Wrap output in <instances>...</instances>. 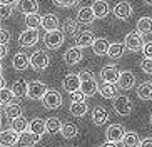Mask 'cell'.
<instances>
[{
    "label": "cell",
    "mask_w": 152,
    "mask_h": 147,
    "mask_svg": "<svg viewBox=\"0 0 152 147\" xmlns=\"http://www.w3.org/2000/svg\"><path fill=\"white\" fill-rule=\"evenodd\" d=\"M124 45L125 49L130 50V52H137V50H142L145 42H144V37L139 30H134V32H129L124 39Z\"/></svg>",
    "instance_id": "obj_1"
},
{
    "label": "cell",
    "mask_w": 152,
    "mask_h": 147,
    "mask_svg": "<svg viewBox=\"0 0 152 147\" xmlns=\"http://www.w3.org/2000/svg\"><path fill=\"white\" fill-rule=\"evenodd\" d=\"M80 79H82V87H80V90L87 95V97H92L95 92L99 90V87L100 85H97V80H95V77L90 74V72H87V70H82L80 72Z\"/></svg>",
    "instance_id": "obj_2"
},
{
    "label": "cell",
    "mask_w": 152,
    "mask_h": 147,
    "mask_svg": "<svg viewBox=\"0 0 152 147\" xmlns=\"http://www.w3.org/2000/svg\"><path fill=\"white\" fill-rule=\"evenodd\" d=\"M64 42H65V34L64 32H60L57 29V30H52V32H47L44 37V44L47 49L50 50H57L58 47H62Z\"/></svg>",
    "instance_id": "obj_3"
},
{
    "label": "cell",
    "mask_w": 152,
    "mask_h": 147,
    "mask_svg": "<svg viewBox=\"0 0 152 147\" xmlns=\"http://www.w3.org/2000/svg\"><path fill=\"white\" fill-rule=\"evenodd\" d=\"M49 64H50V57H49V53L45 52V50H35V52L32 53L30 67L34 69V70L42 72V70H45V69L49 67Z\"/></svg>",
    "instance_id": "obj_4"
},
{
    "label": "cell",
    "mask_w": 152,
    "mask_h": 147,
    "mask_svg": "<svg viewBox=\"0 0 152 147\" xmlns=\"http://www.w3.org/2000/svg\"><path fill=\"white\" fill-rule=\"evenodd\" d=\"M47 92H49L47 85H45L44 82L35 80V82H30V84H28L27 97L32 99V100H42V99L45 97V94H47Z\"/></svg>",
    "instance_id": "obj_5"
},
{
    "label": "cell",
    "mask_w": 152,
    "mask_h": 147,
    "mask_svg": "<svg viewBox=\"0 0 152 147\" xmlns=\"http://www.w3.org/2000/svg\"><path fill=\"white\" fill-rule=\"evenodd\" d=\"M125 129H124V125L121 124H112L107 127V130H105V137H107L109 142H122L125 137Z\"/></svg>",
    "instance_id": "obj_6"
},
{
    "label": "cell",
    "mask_w": 152,
    "mask_h": 147,
    "mask_svg": "<svg viewBox=\"0 0 152 147\" xmlns=\"http://www.w3.org/2000/svg\"><path fill=\"white\" fill-rule=\"evenodd\" d=\"M42 104H44L45 109L55 110V109H58V107L62 105V95L57 90H49V92L45 94V97L42 99Z\"/></svg>",
    "instance_id": "obj_7"
},
{
    "label": "cell",
    "mask_w": 152,
    "mask_h": 147,
    "mask_svg": "<svg viewBox=\"0 0 152 147\" xmlns=\"http://www.w3.org/2000/svg\"><path fill=\"white\" fill-rule=\"evenodd\" d=\"M39 42V29H25L18 37V44L22 47H34Z\"/></svg>",
    "instance_id": "obj_8"
},
{
    "label": "cell",
    "mask_w": 152,
    "mask_h": 147,
    "mask_svg": "<svg viewBox=\"0 0 152 147\" xmlns=\"http://www.w3.org/2000/svg\"><path fill=\"white\" fill-rule=\"evenodd\" d=\"M114 110L117 112V116H129L132 112V104H130V99L125 97V95H119L114 100Z\"/></svg>",
    "instance_id": "obj_9"
},
{
    "label": "cell",
    "mask_w": 152,
    "mask_h": 147,
    "mask_svg": "<svg viewBox=\"0 0 152 147\" xmlns=\"http://www.w3.org/2000/svg\"><path fill=\"white\" fill-rule=\"evenodd\" d=\"M62 85L64 89L67 90L69 94L75 92V90H80L82 87V79H80V74H67L62 80Z\"/></svg>",
    "instance_id": "obj_10"
},
{
    "label": "cell",
    "mask_w": 152,
    "mask_h": 147,
    "mask_svg": "<svg viewBox=\"0 0 152 147\" xmlns=\"http://www.w3.org/2000/svg\"><path fill=\"white\" fill-rule=\"evenodd\" d=\"M122 72L119 70L117 65H105L100 70V77H102L104 82H110V84H117V80L121 77Z\"/></svg>",
    "instance_id": "obj_11"
},
{
    "label": "cell",
    "mask_w": 152,
    "mask_h": 147,
    "mask_svg": "<svg viewBox=\"0 0 152 147\" xmlns=\"http://www.w3.org/2000/svg\"><path fill=\"white\" fill-rule=\"evenodd\" d=\"M82 57H84L82 49L77 47V45H74V47L65 50V53H64V62L69 64V65H75V64H79L82 60Z\"/></svg>",
    "instance_id": "obj_12"
},
{
    "label": "cell",
    "mask_w": 152,
    "mask_h": 147,
    "mask_svg": "<svg viewBox=\"0 0 152 147\" xmlns=\"http://www.w3.org/2000/svg\"><path fill=\"white\" fill-rule=\"evenodd\" d=\"M95 18L97 17H95V12L92 7H80L77 12V22L80 25H90V23H94Z\"/></svg>",
    "instance_id": "obj_13"
},
{
    "label": "cell",
    "mask_w": 152,
    "mask_h": 147,
    "mask_svg": "<svg viewBox=\"0 0 152 147\" xmlns=\"http://www.w3.org/2000/svg\"><path fill=\"white\" fill-rule=\"evenodd\" d=\"M95 42V35L92 30H82L79 32V35L75 37V45L80 47V49H85V47H92Z\"/></svg>",
    "instance_id": "obj_14"
},
{
    "label": "cell",
    "mask_w": 152,
    "mask_h": 147,
    "mask_svg": "<svg viewBox=\"0 0 152 147\" xmlns=\"http://www.w3.org/2000/svg\"><path fill=\"white\" fill-rule=\"evenodd\" d=\"M114 15H115V18H119V20H127V18L132 17V5L129 4V2H119V4L114 7Z\"/></svg>",
    "instance_id": "obj_15"
},
{
    "label": "cell",
    "mask_w": 152,
    "mask_h": 147,
    "mask_svg": "<svg viewBox=\"0 0 152 147\" xmlns=\"http://www.w3.org/2000/svg\"><path fill=\"white\" fill-rule=\"evenodd\" d=\"M119 92V84H110V82H104L100 87H99V94L102 95L104 99H115Z\"/></svg>",
    "instance_id": "obj_16"
},
{
    "label": "cell",
    "mask_w": 152,
    "mask_h": 147,
    "mask_svg": "<svg viewBox=\"0 0 152 147\" xmlns=\"http://www.w3.org/2000/svg\"><path fill=\"white\" fill-rule=\"evenodd\" d=\"M117 84H119L121 89L129 90V89H132L134 84H135V75L130 70H124L121 74V77H119V80H117Z\"/></svg>",
    "instance_id": "obj_17"
},
{
    "label": "cell",
    "mask_w": 152,
    "mask_h": 147,
    "mask_svg": "<svg viewBox=\"0 0 152 147\" xmlns=\"http://www.w3.org/2000/svg\"><path fill=\"white\" fill-rule=\"evenodd\" d=\"M12 65H14L15 70H25L28 65H30V59H28L27 53L23 52H17L14 55V60H12Z\"/></svg>",
    "instance_id": "obj_18"
},
{
    "label": "cell",
    "mask_w": 152,
    "mask_h": 147,
    "mask_svg": "<svg viewBox=\"0 0 152 147\" xmlns=\"http://www.w3.org/2000/svg\"><path fill=\"white\" fill-rule=\"evenodd\" d=\"M18 139H20V134L14 129H9L5 132H2V146L5 147L15 146V144H18Z\"/></svg>",
    "instance_id": "obj_19"
},
{
    "label": "cell",
    "mask_w": 152,
    "mask_h": 147,
    "mask_svg": "<svg viewBox=\"0 0 152 147\" xmlns=\"http://www.w3.org/2000/svg\"><path fill=\"white\" fill-rule=\"evenodd\" d=\"M42 27H44L45 32H52L58 29V18L54 13H45L42 17Z\"/></svg>",
    "instance_id": "obj_20"
},
{
    "label": "cell",
    "mask_w": 152,
    "mask_h": 147,
    "mask_svg": "<svg viewBox=\"0 0 152 147\" xmlns=\"http://www.w3.org/2000/svg\"><path fill=\"white\" fill-rule=\"evenodd\" d=\"M17 7L23 15H28V13H35L37 12L39 4H37V0H18Z\"/></svg>",
    "instance_id": "obj_21"
},
{
    "label": "cell",
    "mask_w": 152,
    "mask_h": 147,
    "mask_svg": "<svg viewBox=\"0 0 152 147\" xmlns=\"http://www.w3.org/2000/svg\"><path fill=\"white\" fill-rule=\"evenodd\" d=\"M92 9H94L95 17H97V18L107 17L109 12H110V7H109V4L105 2V0H95L94 4H92Z\"/></svg>",
    "instance_id": "obj_22"
},
{
    "label": "cell",
    "mask_w": 152,
    "mask_h": 147,
    "mask_svg": "<svg viewBox=\"0 0 152 147\" xmlns=\"http://www.w3.org/2000/svg\"><path fill=\"white\" fill-rule=\"evenodd\" d=\"M40 137L42 135H37V134L30 132V130H25V132L20 134V139H18V144L20 146H34V144L40 142Z\"/></svg>",
    "instance_id": "obj_23"
},
{
    "label": "cell",
    "mask_w": 152,
    "mask_h": 147,
    "mask_svg": "<svg viewBox=\"0 0 152 147\" xmlns=\"http://www.w3.org/2000/svg\"><path fill=\"white\" fill-rule=\"evenodd\" d=\"M109 120V112L104 107H95L92 110V122L95 125H104Z\"/></svg>",
    "instance_id": "obj_24"
},
{
    "label": "cell",
    "mask_w": 152,
    "mask_h": 147,
    "mask_svg": "<svg viewBox=\"0 0 152 147\" xmlns=\"http://www.w3.org/2000/svg\"><path fill=\"white\" fill-rule=\"evenodd\" d=\"M64 34L69 37H77L79 35V22L77 20H74V18H65L64 20Z\"/></svg>",
    "instance_id": "obj_25"
},
{
    "label": "cell",
    "mask_w": 152,
    "mask_h": 147,
    "mask_svg": "<svg viewBox=\"0 0 152 147\" xmlns=\"http://www.w3.org/2000/svg\"><path fill=\"white\" fill-rule=\"evenodd\" d=\"M109 49H110V44L107 39H95L94 45H92V50L95 55H107Z\"/></svg>",
    "instance_id": "obj_26"
},
{
    "label": "cell",
    "mask_w": 152,
    "mask_h": 147,
    "mask_svg": "<svg viewBox=\"0 0 152 147\" xmlns=\"http://www.w3.org/2000/svg\"><path fill=\"white\" fill-rule=\"evenodd\" d=\"M137 97L140 100H152V82H142L137 87Z\"/></svg>",
    "instance_id": "obj_27"
},
{
    "label": "cell",
    "mask_w": 152,
    "mask_h": 147,
    "mask_svg": "<svg viewBox=\"0 0 152 147\" xmlns=\"http://www.w3.org/2000/svg\"><path fill=\"white\" fill-rule=\"evenodd\" d=\"M12 90H14L15 97H27L28 84L23 79H18V80H15V84L12 85Z\"/></svg>",
    "instance_id": "obj_28"
},
{
    "label": "cell",
    "mask_w": 152,
    "mask_h": 147,
    "mask_svg": "<svg viewBox=\"0 0 152 147\" xmlns=\"http://www.w3.org/2000/svg\"><path fill=\"white\" fill-rule=\"evenodd\" d=\"M28 122L25 119H23L22 116L20 117H15V119H10V129H14V130H17L18 134H22V132H25V130H28Z\"/></svg>",
    "instance_id": "obj_29"
},
{
    "label": "cell",
    "mask_w": 152,
    "mask_h": 147,
    "mask_svg": "<svg viewBox=\"0 0 152 147\" xmlns=\"http://www.w3.org/2000/svg\"><path fill=\"white\" fill-rule=\"evenodd\" d=\"M87 109H89V107H87L85 102H72L69 110H70V114L74 117H84L85 114H87Z\"/></svg>",
    "instance_id": "obj_30"
},
{
    "label": "cell",
    "mask_w": 152,
    "mask_h": 147,
    "mask_svg": "<svg viewBox=\"0 0 152 147\" xmlns=\"http://www.w3.org/2000/svg\"><path fill=\"white\" fill-rule=\"evenodd\" d=\"M30 132L37 134V135H44V132H47V124H45V120L42 119H34L30 122Z\"/></svg>",
    "instance_id": "obj_31"
},
{
    "label": "cell",
    "mask_w": 152,
    "mask_h": 147,
    "mask_svg": "<svg viewBox=\"0 0 152 147\" xmlns=\"http://www.w3.org/2000/svg\"><path fill=\"white\" fill-rule=\"evenodd\" d=\"M4 114H5V117H7V119H15V117H20V116H22V107L18 105V104H9V105H5Z\"/></svg>",
    "instance_id": "obj_32"
},
{
    "label": "cell",
    "mask_w": 152,
    "mask_h": 147,
    "mask_svg": "<svg viewBox=\"0 0 152 147\" xmlns=\"http://www.w3.org/2000/svg\"><path fill=\"white\" fill-rule=\"evenodd\" d=\"M60 134H62V137L65 139H74L79 134V129H77L75 124H70V122H65L62 125V129H60Z\"/></svg>",
    "instance_id": "obj_33"
},
{
    "label": "cell",
    "mask_w": 152,
    "mask_h": 147,
    "mask_svg": "<svg viewBox=\"0 0 152 147\" xmlns=\"http://www.w3.org/2000/svg\"><path fill=\"white\" fill-rule=\"evenodd\" d=\"M25 25H27V29H39V27H42V17L37 12L28 13V15H25Z\"/></svg>",
    "instance_id": "obj_34"
},
{
    "label": "cell",
    "mask_w": 152,
    "mask_h": 147,
    "mask_svg": "<svg viewBox=\"0 0 152 147\" xmlns=\"http://www.w3.org/2000/svg\"><path fill=\"white\" fill-rule=\"evenodd\" d=\"M137 30L140 34H151L152 32V17H142L137 20Z\"/></svg>",
    "instance_id": "obj_35"
},
{
    "label": "cell",
    "mask_w": 152,
    "mask_h": 147,
    "mask_svg": "<svg viewBox=\"0 0 152 147\" xmlns=\"http://www.w3.org/2000/svg\"><path fill=\"white\" fill-rule=\"evenodd\" d=\"M45 124H47V132H49V134L60 132V129H62V125H64L57 117H50V119H47V120H45Z\"/></svg>",
    "instance_id": "obj_36"
},
{
    "label": "cell",
    "mask_w": 152,
    "mask_h": 147,
    "mask_svg": "<svg viewBox=\"0 0 152 147\" xmlns=\"http://www.w3.org/2000/svg\"><path fill=\"white\" fill-rule=\"evenodd\" d=\"M122 144H124V147H139L140 146V139L135 132H127Z\"/></svg>",
    "instance_id": "obj_37"
},
{
    "label": "cell",
    "mask_w": 152,
    "mask_h": 147,
    "mask_svg": "<svg viewBox=\"0 0 152 147\" xmlns=\"http://www.w3.org/2000/svg\"><path fill=\"white\" fill-rule=\"evenodd\" d=\"M125 45L124 44H110V49H109V57L110 59H121L124 55Z\"/></svg>",
    "instance_id": "obj_38"
},
{
    "label": "cell",
    "mask_w": 152,
    "mask_h": 147,
    "mask_svg": "<svg viewBox=\"0 0 152 147\" xmlns=\"http://www.w3.org/2000/svg\"><path fill=\"white\" fill-rule=\"evenodd\" d=\"M15 94L12 89H2V94H0V100H2V105H9V104H12V100H14Z\"/></svg>",
    "instance_id": "obj_39"
},
{
    "label": "cell",
    "mask_w": 152,
    "mask_h": 147,
    "mask_svg": "<svg viewBox=\"0 0 152 147\" xmlns=\"http://www.w3.org/2000/svg\"><path fill=\"white\" fill-rule=\"evenodd\" d=\"M52 2H54V5L62 7V9H72V7L79 5V0H52Z\"/></svg>",
    "instance_id": "obj_40"
},
{
    "label": "cell",
    "mask_w": 152,
    "mask_h": 147,
    "mask_svg": "<svg viewBox=\"0 0 152 147\" xmlns=\"http://www.w3.org/2000/svg\"><path fill=\"white\" fill-rule=\"evenodd\" d=\"M0 17H2V20L12 17V5H0Z\"/></svg>",
    "instance_id": "obj_41"
},
{
    "label": "cell",
    "mask_w": 152,
    "mask_h": 147,
    "mask_svg": "<svg viewBox=\"0 0 152 147\" xmlns=\"http://www.w3.org/2000/svg\"><path fill=\"white\" fill-rule=\"evenodd\" d=\"M140 69H142L145 74H149V75H152V59H147L144 57V60L140 62Z\"/></svg>",
    "instance_id": "obj_42"
},
{
    "label": "cell",
    "mask_w": 152,
    "mask_h": 147,
    "mask_svg": "<svg viewBox=\"0 0 152 147\" xmlns=\"http://www.w3.org/2000/svg\"><path fill=\"white\" fill-rule=\"evenodd\" d=\"M85 97H87V95H85L82 90H75V92L70 94V100H72V102H84Z\"/></svg>",
    "instance_id": "obj_43"
},
{
    "label": "cell",
    "mask_w": 152,
    "mask_h": 147,
    "mask_svg": "<svg viewBox=\"0 0 152 147\" xmlns=\"http://www.w3.org/2000/svg\"><path fill=\"white\" fill-rule=\"evenodd\" d=\"M10 39H12V35H10V32L7 30V29H4V27H2V30H0V40H2V44L9 45Z\"/></svg>",
    "instance_id": "obj_44"
},
{
    "label": "cell",
    "mask_w": 152,
    "mask_h": 147,
    "mask_svg": "<svg viewBox=\"0 0 152 147\" xmlns=\"http://www.w3.org/2000/svg\"><path fill=\"white\" fill-rule=\"evenodd\" d=\"M142 53H144V57L152 59V40L145 42V45H144V49H142Z\"/></svg>",
    "instance_id": "obj_45"
},
{
    "label": "cell",
    "mask_w": 152,
    "mask_h": 147,
    "mask_svg": "<svg viewBox=\"0 0 152 147\" xmlns=\"http://www.w3.org/2000/svg\"><path fill=\"white\" fill-rule=\"evenodd\" d=\"M139 147H152V137H147V139H144V140H140V146Z\"/></svg>",
    "instance_id": "obj_46"
},
{
    "label": "cell",
    "mask_w": 152,
    "mask_h": 147,
    "mask_svg": "<svg viewBox=\"0 0 152 147\" xmlns=\"http://www.w3.org/2000/svg\"><path fill=\"white\" fill-rule=\"evenodd\" d=\"M7 52H9V47H7L5 44H2L0 45V57H2V60H4V57L7 55Z\"/></svg>",
    "instance_id": "obj_47"
},
{
    "label": "cell",
    "mask_w": 152,
    "mask_h": 147,
    "mask_svg": "<svg viewBox=\"0 0 152 147\" xmlns=\"http://www.w3.org/2000/svg\"><path fill=\"white\" fill-rule=\"evenodd\" d=\"M18 4V0H0V5H14Z\"/></svg>",
    "instance_id": "obj_48"
},
{
    "label": "cell",
    "mask_w": 152,
    "mask_h": 147,
    "mask_svg": "<svg viewBox=\"0 0 152 147\" xmlns=\"http://www.w3.org/2000/svg\"><path fill=\"white\" fill-rule=\"evenodd\" d=\"M102 147H117V144L115 142H109V140H107L105 144H102Z\"/></svg>",
    "instance_id": "obj_49"
},
{
    "label": "cell",
    "mask_w": 152,
    "mask_h": 147,
    "mask_svg": "<svg viewBox=\"0 0 152 147\" xmlns=\"http://www.w3.org/2000/svg\"><path fill=\"white\" fill-rule=\"evenodd\" d=\"M144 2H145L147 5H152V0H144Z\"/></svg>",
    "instance_id": "obj_50"
},
{
    "label": "cell",
    "mask_w": 152,
    "mask_h": 147,
    "mask_svg": "<svg viewBox=\"0 0 152 147\" xmlns=\"http://www.w3.org/2000/svg\"><path fill=\"white\" fill-rule=\"evenodd\" d=\"M151 125H152V114H151Z\"/></svg>",
    "instance_id": "obj_51"
},
{
    "label": "cell",
    "mask_w": 152,
    "mask_h": 147,
    "mask_svg": "<svg viewBox=\"0 0 152 147\" xmlns=\"http://www.w3.org/2000/svg\"><path fill=\"white\" fill-rule=\"evenodd\" d=\"M2 147H5V146H2Z\"/></svg>",
    "instance_id": "obj_52"
}]
</instances>
